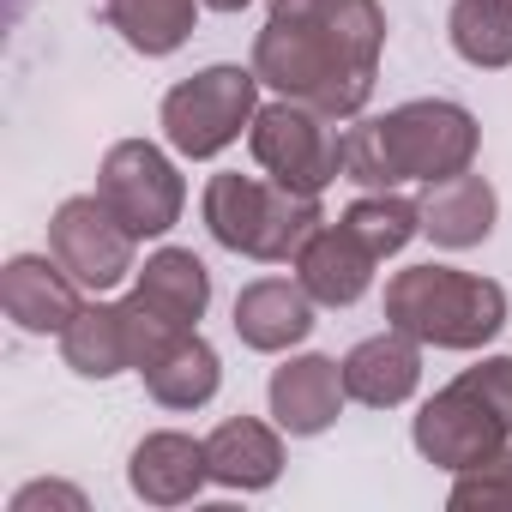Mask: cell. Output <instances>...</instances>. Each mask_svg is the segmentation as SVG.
Masks as SVG:
<instances>
[{
	"label": "cell",
	"instance_id": "obj_10",
	"mask_svg": "<svg viewBox=\"0 0 512 512\" xmlns=\"http://www.w3.org/2000/svg\"><path fill=\"white\" fill-rule=\"evenodd\" d=\"M0 308H7V320L19 332H37V338H61L79 308H85V284L55 260V253H19V260H7V272H0Z\"/></svg>",
	"mask_w": 512,
	"mask_h": 512
},
{
	"label": "cell",
	"instance_id": "obj_15",
	"mask_svg": "<svg viewBox=\"0 0 512 512\" xmlns=\"http://www.w3.org/2000/svg\"><path fill=\"white\" fill-rule=\"evenodd\" d=\"M127 482H133V494H139L145 506H181V500H193V494L211 482L205 440H193V434H175V428H163V434H145V440L133 446Z\"/></svg>",
	"mask_w": 512,
	"mask_h": 512
},
{
	"label": "cell",
	"instance_id": "obj_17",
	"mask_svg": "<svg viewBox=\"0 0 512 512\" xmlns=\"http://www.w3.org/2000/svg\"><path fill=\"white\" fill-rule=\"evenodd\" d=\"M205 458H211V482H217V488L253 494V488H272V482H278V470H284V440H278V428L260 422V416H229V422H217V428L205 434Z\"/></svg>",
	"mask_w": 512,
	"mask_h": 512
},
{
	"label": "cell",
	"instance_id": "obj_18",
	"mask_svg": "<svg viewBox=\"0 0 512 512\" xmlns=\"http://www.w3.org/2000/svg\"><path fill=\"white\" fill-rule=\"evenodd\" d=\"M416 205H422V235H434L440 247H476V241H488V229L500 217V199H494L488 175H476V169L428 181V193Z\"/></svg>",
	"mask_w": 512,
	"mask_h": 512
},
{
	"label": "cell",
	"instance_id": "obj_16",
	"mask_svg": "<svg viewBox=\"0 0 512 512\" xmlns=\"http://www.w3.org/2000/svg\"><path fill=\"white\" fill-rule=\"evenodd\" d=\"M374 253L344 229V223H320L314 229V241L296 253V278L308 284V296L320 302V308H350V302H362L368 296V284H374Z\"/></svg>",
	"mask_w": 512,
	"mask_h": 512
},
{
	"label": "cell",
	"instance_id": "obj_13",
	"mask_svg": "<svg viewBox=\"0 0 512 512\" xmlns=\"http://www.w3.org/2000/svg\"><path fill=\"white\" fill-rule=\"evenodd\" d=\"M314 332V296L302 278H253L241 296H235V338L247 350H290Z\"/></svg>",
	"mask_w": 512,
	"mask_h": 512
},
{
	"label": "cell",
	"instance_id": "obj_11",
	"mask_svg": "<svg viewBox=\"0 0 512 512\" xmlns=\"http://www.w3.org/2000/svg\"><path fill=\"white\" fill-rule=\"evenodd\" d=\"M344 362L332 356H290L284 368H272V416L284 434L314 440L338 422L344 410Z\"/></svg>",
	"mask_w": 512,
	"mask_h": 512
},
{
	"label": "cell",
	"instance_id": "obj_3",
	"mask_svg": "<svg viewBox=\"0 0 512 512\" xmlns=\"http://www.w3.org/2000/svg\"><path fill=\"white\" fill-rule=\"evenodd\" d=\"M199 211H205V229H211L217 247L241 253V260H260V266H284V260L296 266V253L326 223L320 199L290 193L272 175H241V169L211 175Z\"/></svg>",
	"mask_w": 512,
	"mask_h": 512
},
{
	"label": "cell",
	"instance_id": "obj_24",
	"mask_svg": "<svg viewBox=\"0 0 512 512\" xmlns=\"http://www.w3.org/2000/svg\"><path fill=\"white\" fill-rule=\"evenodd\" d=\"M458 512H494V506H512V446H500L494 458L458 470L452 494H446Z\"/></svg>",
	"mask_w": 512,
	"mask_h": 512
},
{
	"label": "cell",
	"instance_id": "obj_14",
	"mask_svg": "<svg viewBox=\"0 0 512 512\" xmlns=\"http://www.w3.org/2000/svg\"><path fill=\"white\" fill-rule=\"evenodd\" d=\"M416 386H422V350L398 326H386L380 338H362L344 356V392L368 410H398Z\"/></svg>",
	"mask_w": 512,
	"mask_h": 512
},
{
	"label": "cell",
	"instance_id": "obj_21",
	"mask_svg": "<svg viewBox=\"0 0 512 512\" xmlns=\"http://www.w3.org/2000/svg\"><path fill=\"white\" fill-rule=\"evenodd\" d=\"M217 380H223L217 350H211L199 332H187L169 356H157V362L145 368V392H151L163 410H199V404H211V398H217Z\"/></svg>",
	"mask_w": 512,
	"mask_h": 512
},
{
	"label": "cell",
	"instance_id": "obj_8",
	"mask_svg": "<svg viewBox=\"0 0 512 512\" xmlns=\"http://www.w3.org/2000/svg\"><path fill=\"white\" fill-rule=\"evenodd\" d=\"M97 199L145 241V235H169L181 223L187 187L151 139H121V145H109V157L97 169Z\"/></svg>",
	"mask_w": 512,
	"mask_h": 512
},
{
	"label": "cell",
	"instance_id": "obj_2",
	"mask_svg": "<svg viewBox=\"0 0 512 512\" xmlns=\"http://www.w3.org/2000/svg\"><path fill=\"white\" fill-rule=\"evenodd\" d=\"M476 145H482V127L464 103L416 97L344 133V181L368 193H386L404 181H446L476 163Z\"/></svg>",
	"mask_w": 512,
	"mask_h": 512
},
{
	"label": "cell",
	"instance_id": "obj_26",
	"mask_svg": "<svg viewBox=\"0 0 512 512\" xmlns=\"http://www.w3.org/2000/svg\"><path fill=\"white\" fill-rule=\"evenodd\" d=\"M205 7H211V13H241L247 0H205Z\"/></svg>",
	"mask_w": 512,
	"mask_h": 512
},
{
	"label": "cell",
	"instance_id": "obj_25",
	"mask_svg": "<svg viewBox=\"0 0 512 512\" xmlns=\"http://www.w3.org/2000/svg\"><path fill=\"white\" fill-rule=\"evenodd\" d=\"M31 506H67V512H85V494L67 488V482H31L13 494V512H31Z\"/></svg>",
	"mask_w": 512,
	"mask_h": 512
},
{
	"label": "cell",
	"instance_id": "obj_12",
	"mask_svg": "<svg viewBox=\"0 0 512 512\" xmlns=\"http://www.w3.org/2000/svg\"><path fill=\"white\" fill-rule=\"evenodd\" d=\"M133 302L175 332H199V320L211 308V272L193 247H163L133 272Z\"/></svg>",
	"mask_w": 512,
	"mask_h": 512
},
{
	"label": "cell",
	"instance_id": "obj_5",
	"mask_svg": "<svg viewBox=\"0 0 512 512\" xmlns=\"http://www.w3.org/2000/svg\"><path fill=\"white\" fill-rule=\"evenodd\" d=\"M253 115H260V73L253 67H205L163 97V139L181 157L205 163V157L229 151L253 127Z\"/></svg>",
	"mask_w": 512,
	"mask_h": 512
},
{
	"label": "cell",
	"instance_id": "obj_9",
	"mask_svg": "<svg viewBox=\"0 0 512 512\" xmlns=\"http://www.w3.org/2000/svg\"><path fill=\"white\" fill-rule=\"evenodd\" d=\"M49 253L91 296H103V290H115L139 272V235L97 193H79L49 217Z\"/></svg>",
	"mask_w": 512,
	"mask_h": 512
},
{
	"label": "cell",
	"instance_id": "obj_23",
	"mask_svg": "<svg viewBox=\"0 0 512 512\" xmlns=\"http://www.w3.org/2000/svg\"><path fill=\"white\" fill-rule=\"evenodd\" d=\"M374 260H392V253H404L410 247V235H422V205L416 199H404V193H362L344 217H338Z\"/></svg>",
	"mask_w": 512,
	"mask_h": 512
},
{
	"label": "cell",
	"instance_id": "obj_19",
	"mask_svg": "<svg viewBox=\"0 0 512 512\" xmlns=\"http://www.w3.org/2000/svg\"><path fill=\"white\" fill-rule=\"evenodd\" d=\"M61 356L85 380H115L133 368V338H127V308L121 302H85L79 320L61 332Z\"/></svg>",
	"mask_w": 512,
	"mask_h": 512
},
{
	"label": "cell",
	"instance_id": "obj_6",
	"mask_svg": "<svg viewBox=\"0 0 512 512\" xmlns=\"http://www.w3.org/2000/svg\"><path fill=\"white\" fill-rule=\"evenodd\" d=\"M247 145H253V163H260L278 187L290 193H308L320 199L338 175H344V133L332 115L308 109V103H266L247 127Z\"/></svg>",
	"mask_w": 512,
	"mask_h": 512
},
{
	"label": "cell",
	"instance_id": "obj_7",
	"mask_svg": "<svg viewBox=\"0 0 512 512\" xmlns=\"http://www.w3.org/2000/svg\"><path fill=\"white\" fill-rule=\"evenodd\" d=\"M410 440H416V452H422L428 464H440V470H470V464L494 458V452L512 440V416H506L470 374H458L452 386H440V392L422 404Z\"/></svg>",
	"mask_w": 512,
	"mask_h": 512
},
{
	"label": "cell",
	"instance_id": "obj_22",
	"mask_svg": "<svg viewBox=\"0 0 512 512\" xmlns=\"http://www.w3.org/2000/svg\"><path fill=\"white\" fill-rule=\"evenodd\" d=\"M446 37H452L458 61H470L482 73L512 67V0H452Z\"/></svg>",
	"mask_w": 512,
	"mask_h": 512
},
{
	"label": "cell",
	"instance_id": "obj_1",
	"mask_svg": "<svg viewBox=\"0 0 512 512\" xmlns=\"http://www.w3.org/2000/svg\"><path fill=\"white\" fill-rule=\"evenodd\" d=\"M380 49V0H272L266 31L253 37V73L290 103H308L332 121H356L374 97Z\"/></svg>",
	"mask_w": 512,
	"mask_h": 512
},
{
	"label": "cell",
	"instance_id": "obj_20",
	"mask_svg": "<svg viewBox=\"0 0 512 512\" xmlns=\"http://www.w3.org/2000/svg\"><path fill=\"white\" fill-rule=\"evenodd\" d=\"M199 7L205 0H103V19H109V31H121L127 49L157 61V55H175L193 37Z\"/></svg>",
	"mask_w": 512,
	"mask_h": 512
},
{
	"label": "cell",
	"instance_id": "obj_4",
	"mask_svg": "<svg viewBox=\"0 0 512 512\" xmlns=\"http://www.w3.org/2000/svg\"><path fill=\"white\" fill-rule=\"evenodd\" d=\"M386 326L434 350H482L506 326V290L458 266H410L386 284Z\"/></svg>",
	"mask_w": 512,
	"mask_h": 512
}]
</instances>
